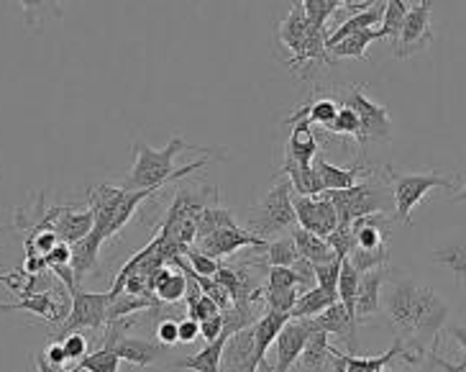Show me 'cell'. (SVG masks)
<instances>
[{"mask_svg":"<svg viewBox=\"0 0 466 372\" xmlns=\"http://www.w3.org/2000/svg\"><path fill=\"white\" fill-rule=\"evenodd\" d=\"M326 131H330V134H341V137H354L361 150L367 147V141L361 137V126H359L357 113L349 108V106H343V103L341 108H339V113H336V119H333V124H330Z\"/></svg>","mask_w":466,"mask_h":372,"instance_id":"obj_35","label":"cell"},{"mask_svg":"<svg viewBox=\"0 0 466 372\" xmlns=\"http://www.w3.org/2000/svg\"><path fill=\"white\" fill-rule=\"evenodd\" d=\"M69 295H72V311L67 321L56 329V342H62L65 336L80 329L97 331L108 326V305L113 301L110 293H85L77 288Z\"/></svg>","mask_w":466,"mask_h":372,"instance_id":"obj_6","label":"cell"},{"mask_svg":"<svg viewBox=\"0 0 466 372\" xmlns=\"http://www.w3.org/2000/svg\"><path fill=\"white\" fill-rule=\"evenodd\" d=\"M341 108V103H336V100H330V98H318L313 103H308V119H310V124L313 126H323V129H329L333 124V119H336V113Z\"/></svg>","mask_w":466,"mask_h":372,"instance_id":"obj_38","label":"cell"},{"mask_svg":"<svg viewBox=\"0 0 466 372\" xmlns=\"http://www.w3.org/2000/svg\"><path fill=\"white\" fill-rule=\"evenodd\" d=\"M118 365H121V357L108 346H100L96 352H90L83 362H77L75 367L80 372H118Z\"/></svg>","mask_w":466,"mask_h":372,"instance_id":"obj_34","label":"cell"},{"mask_svg":"<svg viewBox=\"0 0 466 372\" xmlns=\"http://www.w3.org/2000/svg\"><path fill=\"white\" fill-rule=\"evenodd\" d=\"M308 336H310V321H292L289 318L275 342V365H272V372L292 370L295 362H300L302 349L308 345Z\"/></svg>","mask_w":466,"mask_h":372,"instance_id":"obj_13","label":"cell"},{"mask_svg":"<svg viewBox=\"0 0 466 372\" xmlns=\"http://www.w3.org/2000/svg\"><path fill=\"white\" fill-rule=\"evenodd\" d=\"M157 339H159V345L172 346L179 342V326L175 318H162L159 324H157Z\"/></svg>","mask_w":466,"mask_h":372,"instance_id":"obj_46","label":"cell"},{"mask_svg":"<svg viewBox=\"0 0 466 372\" xmlns=\"http://www.w3.org/2000/svg\"><path fill=\"white\" fill-rule=\"evenodd\" d=\"M392 273L395 270H390V267H380V270H370V273L361 275L357 301H354V316H357V321H367V318L380 314V308H382V288Z\"/></svg>","mask_w":466,"mask_h":372,"instance_id":"obj_15","label":"cell"},{"mask_svg":"<svg viewBox=\"0 0 466 372\" xmlns=\"http://www.w3.org/2000/svg\"><path fill=\"white\" fill-rule=\"evenodd\" d=\"M431 14H433V3L431 0L412 3L410 11L405 16V24L400 28V36L392 42L395 59H408V57L418 55V52H423V49H428L433 44Z\"/></svg>","mask_w":466,"mask_h":372,"instance_id":"obj_7","label":"cell"},{"mask_svg":"<svg viewBox=\"0 0 466 372\" xmlns=\"http://www.w3.org/2000/svg\"><path fill=\"white\" fill-rule=\"evenodd\" d=\"M449 331L453 334V339L464 346V355H466V326H449ZM436 365H441V367H443L446 372H466V357H464V362L459 365V367H456V365H451V362H446V359H439V357H436Z\"/></svg>","mask_w":466,"mask_h":372,"instance_id":"obj_47","label":"cell"},{"mask_svg":"<svg viewBox=\"0 0 466 372\" xmlns=\"http://www.w3.org/2000/svg\"><path fill=\"white\" fill-rule=\"evenodd\" d=\"M36 370H39V372H56L59 367H52V365L46 362V357H44V355H36Z\"/></svg>","mask_w":466,"mask_h":372,"instance_id":"obj_53","label":"cell"},{"mask_svg":"<svg viewBox=\"0 0 466 372\" xmlns=\"http://www.w3.org/2000/svg\"><path fill=\"white\" fill-rule=\"evenodd\" d=\"M44 357H46V362H49L52 367H65V362H67L65 346H62V342H56V339L46 345V349H44Z\"/></svg>","mask_w":466,"mask_h":372,"instance_id":"obj_51","label":"cell"},{"mask_svg":"<svg viewBox=\"0 0 466 372\" xmlns=\"http://www.w3.org/2000/svg\"><path fill=\"white\" fill-rule=\"evenodd\" d=\"M305 36H308V18H305V8L302 3H295L288 11V16L279 21L277 26V39L279 44L292 52V59L302 52V44H305Z\"/></svg>","mask_w":466,"mask_h":372,"instance_id":"obj_19","label":"cell"},{"mask_svg":"<svg viewBox=\"0 0 466 372\" xmlns=\"http://www.w3.org/2000/svg\"><path fill=\"white\" fill-rule=\"evenodd\" d=\"M451 201L453 203H466V182L461 185V191H459V193L451 195Z\"/></svg>","mask_w":466,"mask_h":372,"instance_id":"obj_54","label":"cell"},{"mask_svg":"<svg viewBox=\"0 0 466 372\" xmlns=\"http://www.w3.org/2000/svg\"><path fill=\"white\" fill-rule=\"evenodd\" d=\"M433 263L441 264L449 275L466 288V239H449L436 247Z\"/></svg>","mask_w":466,"mask_h":372,"instance_id":"obj_21","label":"cell"},{"mask_svg":"<svg viewBox=\"0 0 466 372\" xmlns=\"http://www.w3.org/2000/svg\"><path fill=\"white\" fill-rule=\"evenodd\" d=\"M106 244V239L97 234V232H90V234L80 239L77 244H72V273H75V280L77 285L83 283V277L93 275L97 270V260H100V249Z\"/></svg>","mask_w":466,"mask_h":372,"instance_id":"obj_18","label":"cell"},{"mask_svg":"<svg viewBox=\"0 0 466 372\" xmlns=\"http://www.w3.org/2000/svg\"><path fill=\"white\" fill-rule=\"evenodd\" d=\"M295 203V216H298V229H305L310 234L329 239L341 223H339V213L326 195L318 198H302V195H292Z\"/></svg>","mask_w":466,"mask_h":372,"instance_id":"obj_9","label":"cell"},{"mask_svg":"<svg viewBox=\"0 0 466 372\" xmlns=\"http://www.w3.org/2000/svg\"><path fill=\"white\" fill-rule=\"evenodd\" d=\"M330 359V342L326 331H318L310 326V336H308V345L302 349L300 365L305 372H320L326 367V362Z\"/></svg>","mask_w":466,"mask_h":372,"instance_id":"obj_28","label":"cell"},{"mask_svg":"<svg viewBox=\"0 0 466 372\" xmlns=\"http://www.w3.org/2000/svg\"><path fill=\"white\" fill-rule=\"evenodd\" d=\"M44 260H46V267H62V264H69L72 263V247L59 242L55 252H49Z\"/></svg>","mask_w":466,"mask_h":372,"instance_id":"obj_50","label":"cell"},{"mask_svg":"<svg viewBox=\"0 0 466 372\" xmlns=\"http://www.w3.org/2000/svg\"><path fill=\"white\" fill-rule=\"evenodd\" d=\"M292 242H295V249H298V254H300L302 260H308V263L316 264V267L318 264L339 260L336 252L330 249V244L323 236L310 234V232H305V229H295V232H292Z\"/></svg>","mask_w":466,"mask_h":372,"instance_id":"obj_23","label":"cell"},{"mask_svg":"<svg viewBox=\"0 0 466 372\" xmlns=\"http://www.w3.org/2000/svg\"><path fill=\"white\" fill-rule=\"evenodd\" d=\"M382 175L390 182L392 201H395L392 221H400V223H410V213L431 191H436V188L453 191V180L443 178L439 172H395L392 167L387 165L382 170Z\"/></svg>","mask_w":466,"mask_h":372,"instance_id":"obj_5","label":"cell"},{"mask_svg":"<svg viewBox=\"0 0 466 372\" xmlns=\"http://www.w3.org/2000/svg\"><path fill=\"white\" fill-rule=\"evenodd\" d=\"M292 182L288 178L277 180L275 188L267 191L257 206L248 211V232L264 242L289 236L298 229L295 203H292Z\"/></svg>","mask_w":466,"mask_h":372,"instance_id":"obj_3","label":"cell"},{"mask_svg":"<svg viewBox=\"0 0 466 372\" xmlns=\"http://www.w3.org/2000/svg\"><path fill=\"white\" fill-rule=\"evenodd\" d=\"M231 226H238L236 219H233L231 211L220 206H206L198 216H195V232H198V242L206 239V236L216 234L220 229H231Z\"/></svg>","mask_w":466,"mask_h":372,"instance_id":"obj_29","label":"cell"},{"mask_svg":"<svg viewBox=\"0 0 466 372\" xmlns=\"http://www.w3.org/2000/svg\"><path fill=\"white\" fill-rule=\"evenodd\" d=\"M264 304H267V311H275V314H292V308L300 298V290L289 288V290H267L261 293Z\"/></svg>","mask_w":466,"mask_h":372,"instance_id":"obj_37","label":"cell"},{"mask_svg":"<svg viewBox=\"0 0 466 372\" xmlns=\"http://www.w3.org/2000/svg\"><path fill=\"white\" fill-rule=\"evenodd\" d=\"M384 314L392 329L400 334V342L423 355L425 345L436 352L441 331L449 321L451 308L433 288L415 283L412 277H400L384 293Z\"/></svg>","mask_w":466,"mask_h":372,"instance_id":"obj_1","label":"cell"},{"mask_svg":"<svg viewBox=\"0 0 466 372\" xmlns=\"http://www.w3.org/2000/svg\"><path fill=\"white\" fill-rule=\"evenodd\" d=\"M412 3H405V0H390L384 3V14H382V24H380V31H382L384 39H398L400 28L405 24V16L410 11Z\"/></svg>","mask_w":466,"mask_h":372,"instance_id":"obj_31","label":"cell"},{"mask_svg":"<svg viewBox=\"0 0 466 372\" xmlns=\"http://www.w3.org/2000/svg\"><path fill=\"white\" fill-rule=\"evenodd\" d=\"M187 263L192 267V275L200 277H216L220 267V263H216L213 257H208L206 252H200V249L195 247H190V252H187Z\"/></svg>","mask_w":466,"mask_h":372,"instance_id":"obj_43","label":"cell"},{"mask_svg":"<svg viewBox=\"0 0 466 372\" xmlns=\"http://www.w3.org/2000/svg\"><path fill=\"white\" fill-rule=\"evenodd\" d=\"M341 3L343 0H302L308 24L316 28H326L330 16L336 14V11H341Z\"/></svg>","mask_w":466,"mask_h":372,"instance_id":"obj_36","label":"cell"},{"mask_svg":"<svg viewBox=\"0 0 466 372\" xmlns=\"http://www.w3.org/2000/svg\"><path fill=\"white\" fill-rule=\"evenodd\" d=\"M187 314H190L192 321H198V324H203V321H208V318L218 316L220 308L210 298H208L206 293L200 295V298H195V301H190L187 304Z\"/></svg>","mask_w":466,"mask_h":372,"instance_id":"obj_45","label":"cell"},{"mask_svg":"<svg viewBox=\"0 0 466 372\" xmlns=\"http://www.w3.org/2000/svg\"><path fill=\"white\" fill-rule=\"evenodd\" d=\"M357 316L346 308L343 304H336L326 308L320 316L310 318V326L318 331H326L329 336H336L346 349L349 355H357L359 349V339H357Z\"/></svg>","mask_w":466,"mask_h":372,"instance_id":"obj_12","label":"cell"},{"mask_svg":"<svg viewBox=\"0 0 466 372\" xmlns=\"http://www.w3.org/2000/svg\"><path fill=\"white\" fill-rule=\"evenodd\" d=\"M341 103L357 113L364 141H370V139L392 137V119H390L387 106H380V103L370 100V98L364 96V90H361L359 85H351V88L346 90V96H343Z\"/></svg>","mask_w":466,"mask_h":372,"instance_id":"obj_8","label":"cell"},{"mask_svg":"<svg viewBox=\"0 0 466 372\" xmlns=\"http://www.w3.org/2000/svg\"><path fill=\"white\" fill-rule=\"evenodd\" d=\"M343 260H333V263L318 264L316 267V285L320 290H326L329 295L339 298V275H341Z\"/></svg>","mask_w":466,"mask_h":372,"instance_id":"obj_39","label":"cell"},{"mask_svg":"<svg viewBox=\"0 0 466 372\" xmlns=\"http://www.w3.org/2000/svg\"><path fill=\"white\" fill-rule=\"evenodd\" d=\"M56 244H59V236L55 232H34V234H28L26 239V257L31 254H39V257H46L49 252H55Z\"/></svg>","mask_w":466,"mask_h":372,"instance_id":"obj_40","label":"cell"},{"mask_svg":"<svg viewBox=\"0 0 466 372\" xmlns=\"http://www.w3.org/2000/svg\"><path fill=\"white\" fill-rule=\"evenodd\" d=\"M361 273H357V267L343 260L341 263V275H339V304H343L351 314H354V301H357V290Z\"/></svg>","mask_w":466,"mask_h":372,"instance_id":"obj_33","label":"cell"},{"mask_svg":"<svg viewBox=\"0 0 466 372\" xmlns=\"http://www.w3.org/2000/svg\"><path fill=\"white\" fill-rule=\"evenodd\" d=\"M336 213H339V223L341 226H351L354 221L367 219V216H395V201H392V191L390 185L377 182V180H364L349 191H326Z\"/></svg>","mask_w":466,"mask_h":372,"instance_id":"obj_4","label":"cell"},{"mask_svg":"<svg viewBox=\"0 0 466 372\" xmlns=\"http://www.w3.org/2000/svg\"><path fill=\"white\" fill-rule=\"evenodd\" d=\"M141 311H159V301L138 298V295H131V293H118V295H113V301L108 305V324L118 321V318H128L134 316V314H141Z\"/></svg>","mask_w":466,"mask_h":372,"instance_id":"obj_30","label":"cell"},{"mask_svg":"<svg viewBox=\"0 0 466 372\" xmlns=\"http://www.w3.org/2000/svg\"><path fill=\"white\" fill-rule=\"evenodd\" d=\"M269 242H264L259 236H254L248 229L231 226V229H220L216 234L200 239V252H206L208 257H213L218 263L220 257H231L238 249H259L264 252Z\"/></svg>","mask_w":466,"mask_h":372,"instance_id":"obj_11","label":"cell"},{"mask_svg":"<svg viewBox=\"0 0 466 372\" xmlns=\"http://www.w3.org/2000/svg\"><path fill=\"white\" fill-rule=\"evenodd\" d=\"M151 293L157 295L159 304H179L187 295V275L159 267L151 275Z\"/></svg>","mask_w":466,"mask_h":372,"instance_id":"obj_22","label":"cell"},{"mask_svg":"<svg viewBox=\"0 0 466 372\" xmlns=\"http://www.w3.org/2000/svg\"><path fill=\"white\" fill-rule=\"evenodd\" d=\"M267 290H289L298 288L300 290V280L295 275L292 267H269L267 270Z\"/></svg>","mask_w":466,"mask_h":372,"instance_id":"obj_41","label":"cell"},{"mask_svg":"<svg viewBox=\"0 0 466 372\" xmlns=\"http://www.w3.org/2000/svg\"><path fill=\"white\" fill-rule=\"evenodd\" d=\"M384 216H367L351 223L354 229V249H364V252H377V249H387V232L382 226Z\"/></svg>","mask_w":466,"mask_h":372,"instance_id":"obj_25","label":"cell"},{"mask_svg":"<svg viewBox=\"0 0 466 372\" xmlns=\"http://www.w3.org/2000/svg\"><path fill=\"white\" fill-rule=\"evenodd\" d=\"M398 357H402L405 362H420V355L400 339L380 357H357V355H346L341 349L330 346L333 372H387V367Z\"/></svg>","mask_w":466,"mask_h":372,"instance_id":"obj_10","label":"cell"},{"mask_svg":"<svg viewBox=\"0 0 466 372\" xmlns=\"http://www.w3.org/2000/svg\"><path fill=\"white\" fill-rule=\"evenodd\" d=\"M326 242H329L330 249L336 252L339 260H346V257L354 252V229H351V226H339Z\"/></svg>","mask_w":466,"mask_h":372,"instance_id":"obj_42","label":"cell"},{"mask_svg":"<svg viewBox=\"0 0 466 372\" xmlns=\"http://www.w3.org/2000/svg\"><path fill=\"white\" fill-rule=\"evenodd\" d=\"M288 321V314L264 311L259 321L254 324V367L257 370L264 367L267 372H272V365H267V352H269V346H275L277 336H279V331Z\"/></svg>","mask_w":466,"mask_h":372,"instance_id":"obj_16","label":"cell"},{"mask_svg":"<svg viewBox=\"0 0 466 372\" xmlns=\"http://www.w3.org/2000/svg\"><path fill=\"white\" fill-rule=\"evenodd\" d=\"M380 39H384L380 28H367V31L351 34V36H346V39L336 44V46H330L329 55L330 59H361V57H367L370 44L380 42Z\"/></svg>","mask_w":466,"mask_h":372,"instance_id":"obj_26","label":"cell"},{"mask_svg":"<svg viewBox=\"0 0 466 372\" xmlns=\"http://www.w3.org/2000/svg\"><path fill=\"white\" fill-rule=\"evenodd\" d=\"M226 342H228V336H220L216 342H208L198 355L182 357L175 367L192 372H223V349H226Z\"/></svg>","mask_w":466,"mask_h":372,"instance_id":"obj_24","label":"cell"},{"mask_svg":"<svg viewBox=\"0 0 466 372\" xmlns=\"http://www.w3.org/2000/svg\"><path fill=\"white\" fill-rule=\"evenodd\" d=\"M223 367H236V370L257 372L254 367V326L233 334L223 349Z\"/></svg>","mask_w":466,"mask_h":372,"instance_id":"obj_20","label":"cell"},{"mask_svg":"<svg viewBox=\"0 0 466 372\" xmlns=\"http://www.w3.org/2000/svg\"><path fill=\"white\" fill-rule=\"evenodd\" d=\"M177 326H179V345H192V342L200 336V324H198V321H192L190 316L177 321Z\"/></svg>","mask_w":466,"mask_h":372,"instance_id":"obj_48","label":"cell"},{"mask_svg":"<svg viewBox=\"0 0 466 372\" xmlns=\"http://www.w3.org/2000/svg\"><path fill=\"white\" fill-rule=\"evenodd\" d=\"M62 346H65V355H67V362H83L90 352V345H87V336L80 334V331H75V334H69L62 339Z\"/></svg>","mask_w":466,"mask_h":372,"instance_id":"obj_44","label":"cell"},{"mask_svg":"<svg viewBox=\"0 0 466 372\" xmlns=\"http://www.w3.org/2000/svg\"><path fill=\"white\" fill-rule=\"evenodd\" d=\"M377 3L374 0H343L341 3V11H346L349 14V18L357 14H367V11H371Z\"/></svg>","mask_w":466,"mask_h":372,"instance_id":"obj_52","label":"cell"},{"mask_svg":"<svg viewBox=\"0 0 466 372\" xmlns=\"http://www.w3.org/2000/svg\"><path fill=\"white\" fill-rule=\"evenodd\" d=\"M336 301H339L336 295H329L326 290H320L316 285V288L300 293V298H298V304L292 308L289 318H292V321H310V318L320 316V314H323L326 308H330Z\"/></svg>","mask_w":466,"mask_h":372,"instance_id":"obj_27","label":"cell"},{"mask_svg":"<svg viewBox=\"0 0 466 372\" xmlns=\"http://www.w3.org/2000/svg\"><path fill=\"white\" fill-rule=\"evenodd\" d=\"M223 372H247V370H236V367H223Z\"/></svg>","mask_w":466,"mask_h":372,"instance_id":"obj_55","label":"cell"},{"mask_svg":"<svg viewBox=\"0 0 466 372\" xmlns=\"http://www.w3.org/2000/svg\"><path fill=\"white\" fill-rule=\"evenodd\" d=\"M313 167H316L318 175H320V180H323V188H326V191H349V188H354V185H359V182L371 180L374 175H377V170L367 165V162H364V157L354 160L351 165L336 167V165H330L323 154H318Z\"/></svg>","mask_w":466,"mask_h":372,"instance_id":"obj_14","label":"cell"},{"mask_svg":"<svg viewBox=\"0 0 466 372\" xmlns=\"http://www.w3.org/2000/svg\"><path fill=\"white\" fill-rule=\"evenodd\" d=\"M187 150H200V147H190L182 137H172L167 141L165 150H154L149 144H144L141 139L134 141V154L137 162L131 167V172L126 175V185L128 191H162L165 185L175 182L179 178H187L195 170H203L210 165V160H198L192 165L175 167V157Z\"/></svg>","mask_w":466,"mask_h":372,"instance_id":"obj_2","label":"cell"},{"mask_svg":"<svg viewBox=\"0 0 466 372\" xmlns=\"http://www.w3.org/2000/svg\"><path fill=\"white\" fill-rule=\"evenodd\" d=\"M90 232H93V213L90 211H80L77 206H62L55 221V234L59 236L62 244L72 247Z\"/></svg>","mask_w":466,"mask_h":372,"instance_id":"obj_17","label":"cell"},{"mask_svg":"<svg viewBox=\"0 0 466 372\" xmlns=\"http://www.w3.org/2000/svg\"><path fill=\"white\" fill-rule=\"evenodd\" d=\"M200 336H203L206 342H216V339H220V336H223V316L218 314V316L203 321V324H200Z\"/></svg>","mask_w":466,"mask_h":372,"instance_id":"obj_49","label":"cell"},{"mask_svg":"<svg viewBox=\"0 0 466 372\" xmlns=\"http://www.w3.org/2000/svg\"><path fill=\"white\" fill-rule=\"evenodd\" d=\"M298 249H295V242H292V234L282 236V239H272L267 249H264V263L269 267H292L295 260H298Z\"/></svg>","mask_w":466,"mask_h":372,"instance_id":"obj_32","label":"cell"}]
</instances>
